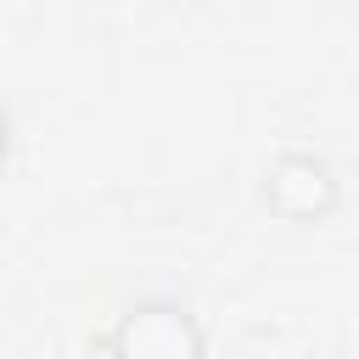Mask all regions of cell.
<instances>
[{
  "label": "cell",
  "mask_w": 359,
  "mask_h": 359,
  "mask_svg": "<svg viewBox=\"0 0 359 359\" xmlns=\"http://www.w3.org/2000/svg\"><path fill=\"white\" fill-rule=\"evenodd\" d=\"M264 202L292 219V224H309V219H325L337 208V174L325 157L314 151H280L269 168H264Z\"/></svg>",
  "instance_id": "obj_2"
},
{
  "label": "cell",
  "mask_w": 359,
  "mask_h": 359,
  "mask_svg": "<svg viewBox=\"0 0 359 359\" xmlns=\"http://www.w3.org/2000/svg\"><path fill=\"white\" fill-rule=\"evenodd\" d=\"M202 353L208 342L196 314L168 297H146L123 309V320L112 325V359H202Z\"/></svg>",
  "instance_id": "obj_1"
}]
</instances>
